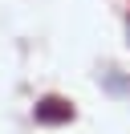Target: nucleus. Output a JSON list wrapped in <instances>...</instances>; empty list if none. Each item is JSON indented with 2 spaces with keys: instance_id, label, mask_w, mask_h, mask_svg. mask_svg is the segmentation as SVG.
I'll return each mask as SVG.
<instances>
[{
  "instance_id": "nucleus-2",
  "label": "nucleus",
  "mask_w": 130,
  "mask_h": 134,
  "mask_svg": "<svg viewBox=\"0 0 130 134\" xmlns=\"http://www.w3.org/2000/svg\"><path fill=\"white\" fill-rule=\"evenodd\" d=\"M102 85H106V93H114V98H126V93H130V77L118 73V69H106V73H102Z\"/></svg>"
},
{
  "instance_id": "nucleus-1",
  "label": "nucleus",
  "mask_w": 130,
  "mask_h": 134,
  "mask_svg": "<svg viewBox=\"0 0 130 134\" xmlns=\"http://www.w3.org/2000/svg\"><path fill=\"white\" fill-rule=\"evenodd\" d=\"M32 118H37L41 126H61V122H73V102L65 98H41L37 106H32Z\"/></svg>"
},
{
  "instance_id": "nucleus-3",
  "label": "nucleus",
  "mask_w": 130,
  "mask_h": 134,
  "mask_svg": "<svg viewBox=\"0 0 130 134\" xmlns=\"http://www.w3.org/2000/svg\"><path fill=\"white\" fill-rule=\"evenodd\" d=\"M126 33H130V25H126Z\"/></svg>"
}]
</instances>
